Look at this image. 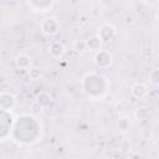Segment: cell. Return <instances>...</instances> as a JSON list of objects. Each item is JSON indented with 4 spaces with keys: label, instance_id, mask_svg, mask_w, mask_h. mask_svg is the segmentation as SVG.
<instances>
[{
    "label": "cell",
    "instance_id": "cell-1",
    "mask_svg": "<svg viewBox=\"0 0 159 159\" xmlns=\"http://www.w3.org/2000/svg\"><path fill=\"white\" fill-rule=\"evenodd\" d=\"M114 35H116V29L112 25H103L99 29V32H98V36L102 39L103 42L111 41L114 37Z\"/></svg>",
    "mask_w": 159,
    "mask_h": 159
},
{
    "label": "cell",
    "instance_id": "cell-2",
    "mask_svg": "<svg viewBox=\"0 0 159 159\" xmlns=\"http://www.w3.org/2000/svg\"><path fill=\"white\" fill-rule=\"evenodd\" d=\"M130 92H132V94H133L135 98H143V97L147 94L148 88H147V86H145L144 83L137 82V83H134V84L132 86Z\"/></svg>",
    "mask_w": 159,
    "mask_h": 159
},
{
    "label": "cell",
    "instance_id": "cell-3",
    "mask_svg": "<svg viewBox=\"0 0 159 159\" xmlns=\"http://www.w3.org/2000/svg\"><path fill=\"white\" fill-rule=\"evenodd\" d=\"M15 63L19 68L21 70H30L31 68V60L27 55L25 53H21V55H17L16 56V60H15Z\"/></svg>",
    "mask_w": 159,
    "mask_h": 159
},
{
    "label": "cell",
    "instance_id": "cell-4",
    "mask_svg": "<svg viewBox=\"0 0 159 159\" xmlns=\"http://www.w3.org/2000/svg\"><path fill=\"white\" fill-rule=\"evenodd\" d=\"M102 42H103V41H102V39H101L98 35L91 36L89 39L86 40V47H88V48L92 50V51H97V50L101 48Z\"/></svg>",
    "mask_w": 159,
    "mask_h": 159
},
{
    "label": "cell",
    "instance_id": "cell-5",
    "mask_svg": "<svg viewBox=\"0 0 159 159\" xmlns=\"http://www.w3.org/2000/svg\"><path fill=\"white\" fill-rule=\"evenodd\" d=\"M65 51H66V50H65V46H63L61 42H58V41L52 42L51 46H50V53H51L53 57H56V58L62 57L63 53H65Z\"/></svg>",
    "mask_w": 159,
    "mask_h": 159
},
{
    "label": "cell",
    "instance_id": "cell-6",
    "mask_svg": "<svg viewBox=\"0 0 159 159\" xmlns=\"http://www.w3.org/2000/svg\"><path fill=\"white\" fill-rule=\"evenodd\" d=\"M134 116L137 119H147L149 117V111L145 108V107H138L135 111H134Z\"/></svg>",
    "mask_w": 159,
    "mask_h": 159
},
{
    "label": "cell",
    "instance_id": "cell-7",
    "mask_svg": "<svg viewBox=\"0 0 159 159\" xmlns=\"http://www.w3.org/2000/svg\"><path fill=\"white\" fill-rule=\"evenodd\" d=\"M149 81L153 84H159V68H154L149 73Z\"/></svg>",
    "mask_w": 159,
    "mask_h": 159
},
{
    "label": "cell",
    "instance_id": "cell-8",
    "mask_svg": "<svg viewBox=\"0 0 159 159\" xmlns=\"http://www.w3.org/2000/svg\"><path fill=\"white\" fill-rule=\"evenodd\" d=\"M129 125H130V122H129V118H128V117H122V118H119V120H118V127H119V129L127 130V129H129Z\"/></svg>",
    "mask_w": 159,
    "mask_h": 159
},
{
    "label": "cell",
    "instance_id": "cell-9",
    "mask_svg": "<svg viewBox=\"0 0 159 159\" xmlns=\"http://www.w3.org/2000/svg\"><path fill=\"white\" fill-rule=\"evenodd\" d=\"M27 71H29V77H30L31 80H37V78H40V76H41L40 70L36 68V67L30 68V70H27Z\"/></svg>",
    "mask_w": 159,
    "mask_h": 159
},
{
    "label": "cell",
    "instance_id": "cell-10",
    "mask_svg": "<svg viewBox=\"0 0 159 159\" xmlns=\"http://www.w3.org/2000/svg\"><path fill=\"white\" fill-rule=\"evenodd\" d=\"M130 148H132V145H130V142L128 139H123L119 143V149L123 152H128V150H130Z\"/></svg>",
    "mask_w": 159,
    "mask_h": 159
},
{
    "label": "cell",
    "instance_id": "cell-11",
    "mask_svg": "<svg viewBox=\"0 0 159 159\" xmlns=\"http://www.w3.org/2000/svg\"><path fill=\"white\" fill-rule=\"evenodd\" d=\"M140 52H142V56H143V57H149V56L152 55V48H150L149 46H147V47H143V48L140 50Z\"/></svg>",
    "mask_w": 159,
    "mask_h": 159
},
{
    "label": "cell",
    "instance_id": "cell-12",
    "mask_svg": "<svg viewBox=\"0 0 159 159\" xmlns=\"http://www.w3.org/2000/svg\"><path fill=\"white\" fill-rule=\"evenodd\" d=\"M124 22H125L127 25H132V24L134 22L133 16H132V15H125V17H124Z\"/></svg>",
    "mask_w": 159,
    "mask_h": 159
},
{
    "label": "cell",
    "instance_id": "cell-13",
    "mask_svg": "<svg viewBox=\"0 0 159 159\" xmlns=\"http://www.w3.org/2000/svg\"><path fill=\"white\" fill-rule=\"evenodd\" d=\"M75 46H76V48H77L78 51H81V50H83V48L86 47V41H84V42H82L81 45H80V42H76V45H75Z\"/></svg>",
    "mask_w": 159,
    "mask_h": 159
},
{
    "label": "cell",
    "instance_id": "cell-14",
    "mask_svg": "<svg viewBox=\"0 0 159 159\" xmlns=\"http://www.w3.org/2000/svg\"><path fill=\"white\" fill-rule=\"evenodd\" d=\"M157 19H158V20H159V7H158V9H157Z\"/></svg>",
    "mask_w": 159,
    "mask_h": 159
},
{
    "label": "cell",
    "instance_id": "cell-15",
    "mask_svg": "<svg viewBox=\"0 0 159 159\" xmlns=\"http://www.w3.org/2000/svg\"><path fill=\"white\" fill-rule=\"evenodd\" d=\"M158 157H159V153H158Z\"/></svg>",
    "mask_w": 159,
    "mask_h": 159
}]
</instances>
